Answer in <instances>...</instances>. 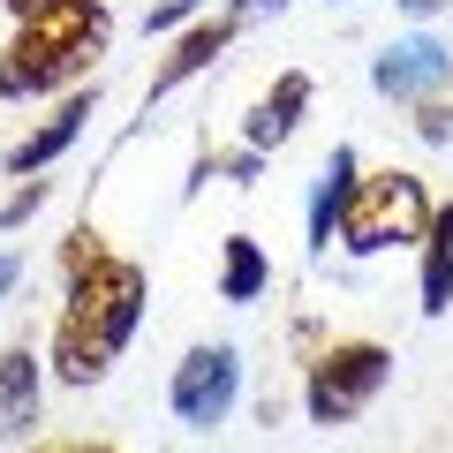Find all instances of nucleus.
<instances>
[{
    "label": "nucleus",
    "instance_id": "22",
    "mask_svg": "<svg viewBox=\"0 0 453 453\" xmlns=\"http://www.w3.org/2000/svg\"><path fill=\"white\" fill-rule=\"evenodd\" d=\"M234 8H242V16H265V8H273V16H280L288 0H234Z\"/></svg>",
    "mask_w": 453,
    "mask_h": 453
},
{
    "label": "nucleus",
    "instance_id": "10",
    "mask_svg": "<svg viewBox=\"0 0 453 453\" xmlns=\"http://www.w3.org/2000/svg\"><path fill=\"white\" fill-rule=\"evenodd\" d=\"M356 181H363L356 151L333 144V159H325L318 189H310V257H325V250L340 242V211H348V196H356Z\"/></svg>",
    "mask_w": 453,
    "mask_h": 453
},
{
    "label": "nucleus",
    "instance_id": "8",
    "mask_svg": "<svg viewBox=\"0 0 453 453\" xmlns=\"http://www.w3.org/2000/svg\"><path fill=\"white\" fill-rule=\"evenodd\" d=\"M303 113H310V76H303V68H288V76H280L273 91L242 113V144L265 159V151H280V144L295 136V121H303Z\"/></svg>",
    "mask_w": 453,
    "mask_h": 453
},
{
    "label": "nucleus",
    "instance_id": "21",
    "mask_svg": "<svg viewBox=\"0 0 453 453\" xmlns=\"http://www.w3.org/2000/svg\"><path fill=\"white\" fill-rule=\"evenodd\" d=\"M38 453H113V446H91V438H61V446H38Z\"/></svg>",
    "mask_w": 453,
    "mask_h": 453
},
{
    "label": "nucleus",
    "instance_id": "6",
    "mask_svg": "<svg viewBox=\"0 0 453 453\" xmlns=\"http://www.w3.org/2000/svg\"><path fill=\"white\" fill-rule=\"evenodd\" d=\"M371 83L378 98H401V106H423V98L438 91V83H453V53L438 46V38H401V46H386L371 61Z\"/></svg>",
    "mask_w": 453,
    "mask_h": 453
},
{
    "label": "nucleus",
    "instance_id": "9",
    "mask_svg": "<svg viewBox=\"0 0 453 453\" xmlns=\"http://www.w3.org/2000/svg\"><path fill=\"white\" fill-rule=\"evenodd\" d=\"M234 46V16H211V23H189V31L166 46V61H159V76H151V98H166V91H181L189 76H204L219 53Z\"/></svg>",
    "mask_w": 453,
    "mask_h": 453
},
{
    "label": "nucleus",
    "instance_id": "23",
    "mask_svg": "<svg viewBox=\"0 0 453 453\" xmlns=\"http://www.w3.org/2000/svg\"><path fill=\"white\" fill-rule=\"evenodd\" d=\"M408 16H438V8H453V0H401Z\"/></svg>",
    "mask_w": 453,
    "mask_h": 453
},
{
    "label": "nucleus",
    "instance_id": "4",
    "mask_svg": "<svg viewBox=\"0 0 453 453\" xmlns=\"http://www.w3.org/2000/svg\"><path fill=\"white\" fill-rule=\"evenodd\" d=\"M386 378H393V348H378V340H333L303 378V416L340 431V423H356L386 393Z\"/></svg>",
    "mask_w": 453,
    "mask_h": 453
},
{
    "label": "nucleus",
    "instance_id": "17",
    "mask_svg": "<svg viewBox=\"0 0 453 453\" xmlns=\"http://www.w3.org/2000/svg\"><path fill=\"white\" fill-rule=\"evenodd\" d=\"M196 8H204V0H159V8H151V31H174V23H189Z\"/></svg>",
    "mask_w": 453,
    "mask_h": 453
},
{
    "label": "nucleus",
    "instance_id": "3",
    "mask_svg": "<svg viewBox=\"0 0 453 453\" xmlns=\"http://www.w3.org/2000/svg\"><path fill=\"white\" fill-rule=\"evenodd\" d=\"M431 189H423L416 174H401V166H386V174H363L356 196H348V211H340V250L348 257H386V250H423V234H431Z\"/></svg>",
    "mask_w": 453,
    "mask_h": 453
},
{
    "label": "nucleus",
    "instance_id": "11",
    "mask_svg": "<svg viewBox=\"0 0 453 453\" xmlns=\"http://www.w3.org/2000/svg\"><path fill=\"white\" fill-rule=\"evenodd\" d=\"M38 393H46L38 356L31 348H0V438H23L38 423Z\"/></svg>",
    "mask_w": 453,
    "mask_h": 453
},
{
    "label": "nucleus",
    "instance_id": "20",
    "mask_svg": "<svg viewBox=\"0 0 453 453\" xmlns=\"http://www.w3.org/2000/svg\"><path fill=\"white\" fill-rule=\"evenodd\" d=\"M219 174H234V181H257V151H234V159H219Z\"/></svg>",
    "mask_w": 453,
    "mask_h": 453
},
{
    "label": "nucleus",
    "instance_id": "14",
    "mask_svg": "<svg viewBox=\"0 0 453 453\" xmlns=\"http://www.w3.org/2000/svg\"><path fill=\"white\" fill-rule=\"evenodd\" d=\"M106 257H113V250H106V234H98L91 219H83V226H68V242H61V280L76 288V280H91Z\"/></svg>",
    "mask_w": 453,
    "mask_h": 453
},
{
    "label": "nucleus",
    "instance_id": "18",
    "mask_svg": "<svg viewBox=\"0 0 453 453\" xmlns=\"http://www.w3.org/2000/svg\"><path fill=\"white\" fill-rule=\"evenodd\" d=\"M0 8H8L16 23H31V16H53V8H68V0H0Z\"/></svg>",
    "mask_w": 453,
    "mask_h": 453
},
{
    "label": "nucleus",
    "instance_id": "13",
    "mask_svg": "<svg viewBox=\"0 0 453 453\" xmlns=\"http://www.w3.org/2000/svg\"><path fill=\"white\" fill-rule=\"evenodd\" d=\"M273 288V257H265L257 234H226V257H219V295L226 303H257Z\"/></svg>",
    "mask_w": 453,
    "mask_h": 453
},
{
    "label": "nucleus",
    "instance_id": "5",
    "mask_svg": "<svg viewBox=\"0 0 453 453\" xmlns=\"http://www.w3.org/2000/svg\"><path fill=\"white\" fill-rule=\"evenodd\" d=\"M166 401H174V416L189 423V431L226 423V416H234V401H242V356H234L226 340L189 348V356L174 363V386H166Z\"/></svg>",
    "mask_w": 453,
    "mask_h": 453
},
{
    "label": "nucleus",
    "instance_id": "19",
    "mask_svg": "<svg viewBox=\"0 0 453 453\" xmlns=\"http://www.w3.org/2000/svg\"><path fill=\"white\" fill-rule=\"evenodd\" d=\"M16 280H23V257H16V250H0V303L16 295Z\"/></svg>",
    "mask_w": 453,
    "mask_h": 453
},
{
    "label": "nucleus",
    "instance_id": "15",
    "mask_svg": "<svg viewBox=\"0 0 453 453\" xmlns=\"http://www.w3.org/2000/svg\"><path fill=\"white\" fill-rule=\"evenodd\" d=\"M38 204H46V181H23V189L0 204V234H16L23 219H38Z\"/></svg>",
    "mask_w": 453,
    "mask_h": 453
},
{
    "label": "nucleus",
    "instance_id": "2",
    "mask_svg": "<svg viewBox=\"0 0 453 453\" xmlns=\"http://www.w3.org/2000/svg\"><path fill=\"white\" fill-rule=\"evenodd\" d=\"M113 46V8L106 0H68L53 16L16 23V38L0 46V98H46V91H83L91 61Z\"/></svg>",
    "mask_w": 453,
    "mask_h": 453
},
{
    "label": "nucleus",
    "instance_id": "12",
    "mask_svg": "<svg viewBox=\"0 0 453 453\" xmlns=\"http://www.w3.org/2000/svg\"><path fill=\"white\" fill-rule=\"evenodd\" d=\"M423 318H446L453 310V204L431 211V234H423Z\"/></svg>",
    "mask_w": 453,
    "mask_h": 453
},
{
    "label": "nucleus",
    "instance_id": "7",
    "mask_svg": "<svg viewBox=\"0 0 453 453\" xmlns=\"http://www.w3.org/2000/svg\"><path fill=\"white\" fill-rule=\"evenodd\" d=\"M91 113H98V91H68L61 106H53L31 136H23V144H8V174H23V181L46 174V166H53V159H61V151L83 136V121H91Z\"/></svg>",
    "mask_w": 453,
    "mask_h": 453
},
{
    "label": "nucleus",
    "instance_id": "16",
    "mask_svg": "<svg viewBox=\"0 0 453 453\" xmlns=\"http://www.w3.org/2000/svg\"><path fill=\"white\" fill-rule=\"evenodd\" d=\"M416 136H423V144H446V136H453V106H446V98H423V106H416Z\"/></svg>",
    "mask_w": 453,
    "mask_h": 453
},
{
    "label": "nucleus",
    "instance_id": "1",
    "mask_svg": "<svg viewBox=\"0 0 453 453\" xmlns=\"http://www.w3.org/2000/svg\"><path fill=\"white\" fill-rule=\"evenodd\" d=\"M144 295H151V280L129 257H106L91 280H76L61 303V325H53V348H46L53 378L61 386H98L121 363V348L136 340V325H144Z\"/></svg>",
    "mask_w": 453,
    "mask_h": 453
}]
</instances>
